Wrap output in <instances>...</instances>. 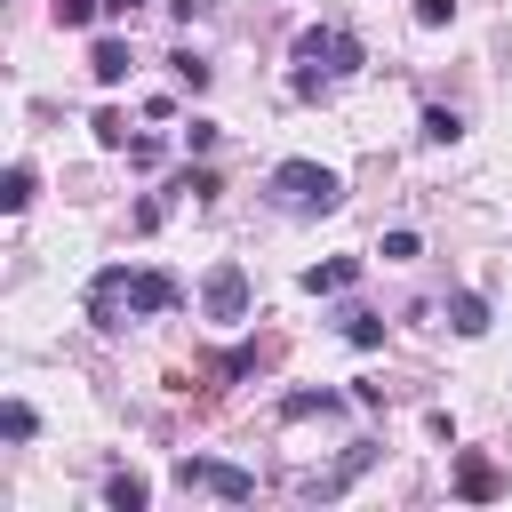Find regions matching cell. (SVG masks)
<instances>
[{
    "label": "cell",
    "mask_w": 512,
    "mask_h": 512,
    "mask_svg": "<svg viewBox=\"0 0 512 512\" xmlns=\"http://www.w3.org/2000/svg\"><path fill=\"white\" fill-rule=\"evenodd\" d=\"M296 64L352 72V64H360V40H352V32H336V24H312V32H296Z\"/></svg>",
    "instance_id": "cell-3"
},
{
    "label": "cell",
    "mask_w": 512,
    "mask_h": 512,
    "mask_svg": "<svg viewBox=\"0 0 512 512\" xmlns=\"http://www.w3.org/2000/svg\"><path fill=\"white\" fill-rule=\"evenodd\" d=\"M344 336H352L360 352H376V344H384V320H376V312H344Z\"/></svg>",
    "instance_id": "cell-14"
},
{
    "label": "cell",
    "mask_w": 512,
    "mask_h": 512,
    "mask_svg": "<svg viewBox=\"0 0 512 512\" xmlns=\"http://www.w3.org/2000/svg\"><path fill=\"white\" fill-rule=\"evenodd\" d=\"M0 432H8V440H32V408L8 400V408H0Z\"/></svg>",
    "instance_id": "cell-16"
},
{
    "label": "cell",
    "mask_w": 512,
    "mask_h": 512,
    "mask_svg": "<svg viewBox=\"0 0 512 512\" xmlns=\"http://www.w3.org/2000/svg\"><path fill=\"white\" fill-rule=\"evenodd\" d=\"M104 8H112V16H136V8H144V0H104Z\"/></svg>",
    "instance_id": "cell-22"
},
{
    "label": "cell",
    "mask_w": 512,
    "mask_h": 512,
    "mask_svg": "<svg viewBox=\"0 0 512 512\" xmlns=\"http://www.w3.org/2000/svg\"><path fill=\"white\" fill-rule=\"evenodd\" d=\"M88 72H96L104 88H120V80H128V40H96V48H88Z\"/></svg>",
    "instance_id": "cell-8"
},
{
    "label": "cell",
    "mask_w": 512,
    "mask_h": 512,
    "mask_svg": "<svg viewBox=\"0 0 512 512\" xmlns=\"http://www.w3.org/2000/svg\"><path fill=\"white\" fill-rule=\"evenodd\" d=\"M272 200L288 216H328V208H344V176L320 168V160H280L272 168Z\"/></svg>",
    "instance_id": "cell-1"
},
{
    "label": "cell",
    "mask_w": 512,
    "mask_h": 512,
    "mask_svg": "<svg viewBox=\"0 0 512 512\" xmlns=\"http://www.w3.org/2000/svg\"><path fill=\"white\" fill-rule=\"evenodd\" d=\"M456 496H464V504H496V496H504V472H496L480 448H464V456H456Z\"/></svg>",
    "instance_id": "cell-5"
},
{
    "label": "cell",
    "mask_w": 512,
    "mask_h": 512,
    "mask_svg": "<svg viewBox=\"0 0 512 512\" xmlns=\"http://www.w3.org/2000/svg\"><path fill=\"white\" fill-rule=\"evenodd\" d=\"M88 16H96V0H56V24H64V32H80Z\"/></svg>",
    "instance_id": "cell-20"
},
{
    "label": "cell",
    "mask_w": 512,
    "mask_h": 512,
    "mask_svg": "<svg viewBox=\"0 0 512 512\" xmlns=\"http://www.w3.org/2000/svg\"><path fill=\"white\" fill-rule=\"evenodd\" d=\"M352 280H360V256H328V264H312V272H304V288H312V296H344Z\"/></svg>",
    "instance_id": "cell-7"
},
{
    "label": "cell",
    "mask_w": 512,
    "mask_h": 512,
    "mask_svg": "<svg viewBox=\"0 0 512 512\" xmlns=\"http://www.w3.org/2000/svg\"><path fill=\"white\" fill-rule=\"evenodd\" d=\"M176 80H184V88L200 96V88H208V64H200V56H176Z\"/></svg>",
    "instance_id": "cell-21"
},
{
    "label": "cell",
    "mask_w": 512,
    "mask_h": 512,
    "mask_svg": "<svg viewBox=\"0 0 512 512\" xmlns=\"http://www.w3.org/2000/svg\"><path fill=\"white\" fill-rule=\"evenodd\" d=\"M200 304H208V320H224V328L248 320V272H240V264H216L208 288H200Z\"/></svg>",
    "instance_id": "cell-4"
},
{
    "label": "cell",
    "mask_w": 512,
    "mask_h": 512,
    "mask_svg": "<svg viewBox=\"0 0 512 512\" xmlns=\"http://www.w3.org/2000/svg\"><path fill=\"white\" fill-rule=\"evenodd\" d=\"M328 408H336V392H288V400H280V416H288V424H304V416H328Z\"/></svg>",
    "instance_id": "cell-12"
},
{
    "label": "cell",
    "mask_w": 512,
    "mask_h": 512,
    "mask_svg": "<svg viewBox=\"0 0 512 512\" xmlns=\"http://www.w3.org/2000/svg\"><path fill=\"white\" fill-rule=\"evenodd\" d=\"M448 16H456V0H416V24H424V32H440Z\"/></svg>",
    "instance_id": "cell-19"
},
{
    "label": "cell",
    "mask_w": 512,
    "mask_h": 512,
    "mask_svg": "<svg viewBox=\"0 0 512 512\" xmlns=\"http://www.w3.org/2000/svg\"><path fill=\"white\" fill-rule=\"evenodd\" d=\"M176 488L192 496H224V504H248L256 496V472H240V464H216V456H176Z\"/></svg>",
    "instance_id": "cell-2"
},
{
    "label": "cell",
    "mask_w": 512,
    "mask_h": 512,
    "mask_svg": "<svg viewBox=\"0 0 512 512\" xmlns=\"http://www.w3.org/2000/svg\"><path fill=\"white\" fill-rule=\"evenodd\" d=\"M104 504H112V512H144V504H152V488H144L136 472H112V480H104Z\"/></svg>",
    "instance_id": "cell-9"
},
{
    "label": "cell",
    "mask_w": 512,
    "mask_h": 512,
    "mask_svg": "<svg viewBox=\"0 0 512 512\" xmlns=\"http://www.w3.org/2000/svg\"><path fill=\"white\" fill-rule=\"evenodd\" d=\"M88 128H96V144H104V152H128V120H120L112 104H104V112H96Z\"/></svg>",
    "instance_id": "cell-13"
},
{
    "label": "cell",
    "mask_w": 512,
    "mask_h": 512,
    "mask_svg": "<svg viewBox=\"0 0 512 512\" xmlns=\"http://www.w3.org/2000/svg\"><path fill=\"white\" fill-rule=\"evenodd\" d=\"M424 136H432V144H456V136H464V120H456L448 104H432V112H424Z\"/></svg>",
    "instance_id": "cell-15"
},
{
    "label": "cell",
    "mask_w": 512,
    "mask_h": 512,
    "mask_svg": "<svg viewBox=\"0 0 512 512\" xmlns=\"http://www.w3.org/2000/svg\"><path fill=\"white\" fill-rule=\"evenodd\" d=\"M32 192H40V176H32V160H16L0 176V208H32Z\"/></svg>",
    "instance_id": "cell-10"
},
{
    "label": "cell",
    "mask_w": 512,
    "mask_h": 512,
    "mask_svg": "<svg viewBox=\"0 0 512 512\" xmlns=\"http://www.w3.org/2000/svg\"><path fill=\"white\" fill-rule=\"evenodd\" d=\"M176 296H184L176 272H136V280H128V312H144V320H152V312H176Z\"/></svg>",
    "instance_id": "cell-6"
},
{
    "label": "cell",
    "mask_w": 512,
    "mask_h": 512,
    "mask_svg": "<svg viewBox=\"0 0 512 512\" xmlns=\"http://www.w3.org/2000/svg\"><path fill=\"white\" fill-rule=\"evenodd\" d=\"M416 248H424V240H416V232H384V264H408V256H416Z\"/></svg>",
    "instance_id": "cell-18"
},
{
    "label": "cell",
    "mask_w": 512,
    "mask_h": 512,
    "mask_svg": "<svg viewBox=\"0 0 512 512\" xmlns=\"http://www.w3.org/2000/svg\"><path fill=\"white\" fill-rule=\"evenodd\" d=\"M448 328H456V336H488V304H480V296H456V304H448Z\"/></svg>",
    "instance_id": "cell-11"
},
{
    "label": "cell",
    "mask_w": 512,
    "mask_h": 512,
    "mask_svg": "<svg viewBox=\"0 0 512 512\" xmlns=\"http://www.w3.org/2000/svg\"><path fill=\"white\" fill-rule=\"evenodd\" d=\"M128 168H160V136H128Z\"/></svg>",
    "instance_id": "cell-17"
}]
</instances>
